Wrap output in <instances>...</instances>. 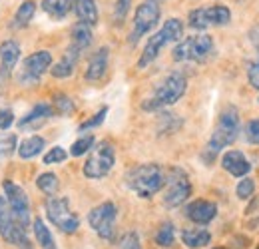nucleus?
<instances>
[{"label": "nucleus", "instance_id": "obj_31", "mask_svg": "<svg viewBox=\"0 0 259 249\" xmlns=\"http://www.w3.org/2000/svg\"><path fill=\"white\" fill-rule=\"evenodd\" d=\"M94 136H84V138H80V140H76L74 144H72V148H70V154L74 157H80L84 156V154H88L92 148H94Z\"/></svg>", "mask_w": 259, "mask_h": 249}, {"label": "nucleus", "instance_id": "obj_32", "mask_svg": "<svg viewBox=\"0 0 259 249\" xmlns=\"http://www.w3.org/2000/svg\"><path fill=\"white\" fill-rule=\"evenodd\" d=\"M182 124H184V122H182L180 116H176V114H171V112H163L162 122H160L158 128H160V134H171V132H176Z\"/></svg>", "mask_w": 259, "mask_h": 249}, {"label": "nucleus", "instance_id": "obj_26", "mask_svg": "<svg viewBox=\"0 0 259 249\" xmlns=\"http://www.w3.org/2000/svg\"><path fill=\"white\" fill-rule=\"evenodd\" d=\"M34 14H36V2H34V0H24V2L18 6L16 14H14V26H16V28H24L26 24H30Z\"/></svg>", "mask_w": 259, "mask_h": 249}, {"label": "nucleus", "instance_id": "obj_7", "mask_svg": "<svg viewBox=\"0 0 259 249\" xmlns=\"http://www.w3.org/2000/svg\"><path fill=\"white\" fill-rule=\"evenodd\" d=\"M114 163H116L114 146L108 142H100L84 163V176L88 180H102L112 172Z\"/></svg>", "mask_w": 259, "mask_h": 249}, {"label": "nucleus", "instance_id": "obj_29", "mask_svg": "<svg viewBox=\"0 0 259 249\" xmlns=\"http://www.w3.org/2000/svg\"><path fill=\"white\" fill-rule=\"evenodd\" d=\"M154 241L160 247H171L174 241H176V227H174V223H169V221L162 223L160 229L156 231V239Z\"/></svg>", "mask_w": 259, "mask_h": 249}, {"label": "nucleus", "instance_id": "obj_10", "mask_svg": "<svg viewBox=\"0 0 259 249\" xmlns=\"http://www.w3.org/2000/svg\"><path fill=\"white\" fill-rule=\"evenodd\" d=\"M165 193H163V205L167 210H174V208H180L192 193V184L186 176L184 170L180 168H174L169 172V176L165 178Z\"/></svg>", "mask_w": 259, "mask_h": 249}, {"label": "nucleus", "instance_id": "obj_11", "mask_svg": "<svg viewBox=\"0 0 259 249\" xmlns=\"http://www.w3.org/2000/svg\"><path fill=\"white\" fill-rule=\"evenodd\" d=\"M2 187H4L6 201H8L10 210H12V216L16 219V223L26 231L30 227V199H28L26 191L20 186H16L14 182H10V180H4Z\"/></svg>", "mask_w": 259, "mask_h": 249}, {"label": "nucleus", "instance_id": "obj_36", "mask_svg": "<svg viewBox=\"0 0 259 249\" xmlns=\"http://www.w3.org/2000/svg\"><path fill=\"white\" fill-rule=\"evenodd\" d=\"M130 8H132V0H116V6H114V24H118V26L124 24Z\"/></svg>", "mask_w": 259, "mask_h": 249}, {"label": "nucleus", "instance_id": "obj_8", "mask_svg": "<svg viewBox=\"0 0 259 249\" xmlns=\"http://www.w3.org/2000/svg\"><path fill=\"white\" fill-rule=\"evenodd\" d=\"M162 16V6L160 0H144L138 8H136V16H134V28L130 34V42L136 44L142 36H146L148 32L156 28V24L160 22Z\"/></svg>", "mask_w": 259, "mask_h": 249}, {"label": "nucleus", "instance_id": "obj_24", "mask_svg": "<svg viewBox=\"0 0 259 249\" xmlns=\"http://www.w3.org/2000/svg\"><path fill=\"white\" fill-rule=\"evenodd\" d=\"M32 227H34V235H36L40 247L42 249H58L56 247L54 237H52V233H50V229H48V225L44 223V219L36 218L32 221Z\"/></svg>", "mask_w": 259, "mask_h": 249}, {"label": "nucleus", "instance_id": "obj_16", "mask_svg": "<svg viewBox=\"0 0 259 249\" xmlns=\"http://www.w3.org/2000/svg\"><path fill=\"white\" fill-rule=\"evenodd\" d=\"M186 216L190 218V221H194L197 225H207L218 216V205L213 201H207V199H195L186 208Z\"/></svg>", "mask_w": 259, "mask_h": 249}, {"label": "nucleus", "instance_id": "obj_13", "mask_svg": "<svg viewBox=\"0 0 259 249\" xmlns=\"http://www.w3.org/2000/svg\"><path fill=\"white\" fill-rule=\"evenodd\" d=\"M231 20V10L224 4L207 6V8H195L190 12L188 22L194 30H205L209 26H226Z\"/></svg>", "mask_w": 259, "mask_h": 249}, {"label": "nucleus", "instance_id": "obj_38", "mask_svg": "<svg viewBox=\"0 0 259 249\" xmlns=\"http://www.w3.org/2000/svg\"><path fill=\"white\" fill-rule=\"evenodd\" d=\"M118 247H120V249H142L138 233H136V231H130V233H126V235L120 239Z\"/></svg>", "mask_w": 259, "mask_h": 249}, {"label": "nucleus", "instance_id": "obj_40", "mask_svg": "<svg viewBox=\"0 0 259 249\" xmlns=\"http://www.w3.org/2000/svg\"><path fill=\"white\" fill-rule=\"evenodd\" d=\"M247 80H249V84L253 88L259 90V62L249 64V68H247Z\"/></svg>", "mask_w": 259, "mask_h": 249}, {"label": "nucleus", "instance_id": "obj_18", "mask_svg": "<svg viewBox=\"0 0 259 249\" xmlns=\"http://www.w3.org/2000/svg\"><path fill=\"white\" fill-rule=\"evenodd\" d=\"M52 114H54V108H52L50 104H38V106H34L24 118L18 120V128H20L22 132L38 130L40 126H44V122H46L48 118H52Z\"/></svg>", "mask_w": 259, "mask_h": 249}, {"label": "nucleus", "instance_id": "obj_20", "mask_svg": "<svg viewBox=\"0 0 259 249\" xmlns=\"http://www.w3.org/2000/svg\"><path fill=\"white\" fill-rule=\"evenodd\" d=\"M108 60H110V50H108L106 46H104V48H100V50H96V52L92 54L90 62H88L86 74H84L86 82H98V80H100V78L106 74Z\"/></svg>", "mask_w": 259, "mask_h": 249}, {"label": "nucleus", "instance_id": "obj_5", "mask_svg": "<svg viewBox=\"0 0 259 249\" xmlns=\"http://www.w3.org/2000/svg\"><path fill=\"white\" fill-rule=\"evenodd\" d=\"M213 52V38L209 34H195L182 40L171 56L176 62H205Z\"/></svg>", "mask_w": 259, "mask_h": 249}, {"label": "nucleus", "instance_id": "obj_34", "mask_svg": "<svg viewBox=\"0 0 259 249\" xmlns=\"http://www.w3.org/2000/svg\"><path fill=\"white\" fill-rule=\"evenodd\" d=\"M106 114H108V106H104V108H100L96 114L92 116V118H88L86 122H82L80 124V132H88V130H94V128H100V126L104 124V120H106Z\"/></svg>", "mask_w": 259, "mask_h": 249}, {"label": "nucleus", "instance_id": "obj_3", "mask_svg": "<svg viewBox=\"0 0 259 249\" xmlns=\"http://www.w3.org/2000/svg\"><path fill=\"white\" fill-rule=\"evenodd\" d=\"M186 88H188L186 76L182 72H174L163 78V82L148 100L142 102V110L144 112H160L162 108H167V106L180 102L182 96L186 94Z\"/></svg>", "mask_w": 259, "mask_h": 249}, {"label": "nucleus", "instance_id": "obj_22", "mask_svg": "<svg viewBox=\"0 0 259 249\" xmlns=\"http://www.w3.org/2000/svg\"><path fill=\"white\" fill-rule=\"evenodd\" d=\"M182 241L184 245L192 249L205 247L209 241H211V233L207 229H201V227H192V229H184L182 231Z\"/></svg>", "mask_w": 259, "mask_h": 249}, {"label": "nucleus", "instance_id": "obj_23", "mask_svg": "<svg viewBox=\"0 0 259 249\" xmlns=\"http://www.w3.org/2000/svg\"><path fill=\"white\" fill-rule=\"evenodd\" d=\"M44 146H46V140L44 138L30 136L22 144H18V156L22 157V159H30V157L40 156V152L44 150Z\"/></svg>", "mask_w": 259, "mask_h": 249}, {"label": "nucleus", "instance_id": "obj_1", "mask_svg": "<svg viewBox=\"0 0 259 249\" xmlns=\"http://www.w3.org/2000/svg\"><path fill=\"white\" fill-rule=\"evenodd\" d=\"M237 136H239V114H237V110L233 106H227L226 110L222 112L218 126H215L213 134H211V138H209V142H207V146H205V150L201 154L203 161L211 163L222 150L229 148L237 140Z\"/></svg>", "mask_w": 259, "mask_h": 249}, {"label": "nucleus", "instance_id": "obj_42", "mask_svg": "<svg viewBox=\"0 0 259 249\" xmlns=\"http://www.w3.org/2000/svg\"><path fill=\"white\" fill-rule=\"evenodd\" d=\"M213 249H227V247H213Z\"/></svg>", "mask_w": 259, "mask_h": 249}, {"label": "nucleus", "instance_id": "obj_15", "mask_svg": "<svg viewBox=\"0 0 259 249\" xmlns=\"http://www.w3.org/2000/svg\"><path fill=\"white\" fill-rule=\"evenodd\" d=\"M222 168L233 178H245L251 172V163L239 150H229L222 156Z\"/></svg>", "mask_w": 259, "mask_h": 249}, {"label": "nucleus", "instance_id": "obj_6", "mask_svg": "<svg viewBox=\"0 0 259 249\" xmlns=\"http://www.w3.org/2000/svg\"><path fill=\"white\" fill-rule=\"evenodd\" d=\"M46 216L62 233H68V235L78 231V227H80V219L72 212L68 197L50 195L46 201Z\"/></svg>", "mask_w": 259, "mask_h": 249}, {"label": "nucleus", "instance_id": "obj_12", "mask_svg": "<svg viewBox=\"0 0 259 249\" xmlns=\"http://www.w3.org/2000/svg\"><path fill=\"white\" fill-rule=\"evenodd\" d=\"M0 235L12 243L14 247L18 249H32L28 237H26V231L16 223V219L12 216V210L8 205V201L0 195Z\"/></svg>", "mask_w": 259, "mask_h": 249}, {"label": "nucleus", "instance_id": "obj_25", "mask_svg": "<svg viewBox=\"0 0 259 249\" xmlns=\"http://www.w3.org/2000/svg\"><path fill=\"white\" fill-rule=\"evenodd\" d=\"M72 6H74V0H42V10L58 20L64 18L72 10Z\"/></svg>", "mask_w": 259, "mask_h": 249}, {"label": "nucleus", "instance_id": "obj_4", "mask_svg": "<svg viewBox=\"0 0 259 249\" xmlns=\"http://www.w3.org/2000/svg\"><path fill=\"white\" fill-rule=\"evenodd\" d=\"M182 36H184V22L180 18L165 20L162 28L146 42V48L142 50V56L138 60V68H148L150 64L160 56V52H162V48L165 44H174Z\"/></svg>", "mask_w": 259, "mask_h": 249}, {"label": "nucleus", "instance_id": "obj_14", "mask_svg": "<svg viewBox=\"0 0 259 249\" xmlns=\"http://www.w3.org/2000/svg\"><path fill=\"white\" fill-rule=\"evenodd\" d=\"M50 66H52V54L50 52L40 50V52L30 54L22 62V70L18 74L20 84H38L40 78L50 70Z\"/></svg>", "mask_w": 259, "mask_h": 249}, {"label": "nucleus", "instance_id": "obj_30", "mask_svg": "<svg viewBox=\"0 0 259 249\" xmlns=\"http://www.w3.org/2000/svg\"><path fill=\"white\" fill-rule=\"evenodd\" d=\"M18 148V138L14 134L0 136V159H8Z\"/></svg>", "mask_w": 259, "mask_h": 249}, {"label": "nucleus", "instance_id": "obj_19", "mask_svg": "<svg viewBox=\"0 0 259 249\" xmlns=\"http://www.w3.org/2000/svg\"><path fill=\"white\" fill-rule=\"evenodd\" d=\"M20 60V46L16 40H4L0 44V76H10Z\"/></svg>", "mask_w": 259, "mask_h": 249}, {"label": "nucleus", "instance_id": "obj_35", "mask_svg": "<svg viewBox=\"0 0 259 249\" xmlns=\"http://www.w3.org/2000/svg\"><path fill=\"white\" fill-rule=\"evenodd\" d=\"M253 193H255V182L251 178H243L235 187V195L239 199H249V197H253Z\"/></svg>", "mask_w": 259, "mask_h": 249}, {"label": "nucleus", "instance_id": "obj_43", "mask_svg": "<svg viewBox=\"0 0 259 249\" xmlns=\"http://www.w3.org/2000/svg\"><path fill=\"white\" fill-rule=\"evenodd\" d=\"M255 249H259V247H255Z\"/></svg>", "mask_w": 259, "mask_h": 249}, {"label": "nucleus", "instance_id": "obj_21", "mask_svg": "<svg viewBox=\"0 0 259 249\" xmlns=\"http://www.w3.org/2000/svg\"><path fill=\"white\" fill-rule=\"evenodd\" d=\"M74 12L78 16V22H84L88 26L98 24L96 0H74Z\"/></svg>", "mask_w": 259, "mask_h": 249}, {"label": "nucleus", "instance_id": "obj_9", "mask_svg": "<svg viewBox=\"0 0 259 249\" xmlns=\"http://www.w3.org/2000/svg\"><path fill=\"white\" fill-rule=\"evenodd\" d=\"M116 218H118L116 203L114 201H104L88 214V223L102 239L114 241L116 239Z\"/></svg>", "mask_w": 259, "mask_h": 249}, {"label": "nucleus", "instance_id": "obj_37", "mask_svg": "<svg viewBox=\"0 0 259 249\" xmlns=\"http://www.w3.org/2000/svg\"><path fill=\"white\" fill-rule=\"evenodd\" d=\"M66 157H68V154H66L64 148H60V146H56V148H52L50 152H46L44 154V163L46 165H52V163H62Z\"/></svg>", "mask_w": 259, "mask_h": 249}, {"label": "nucleus", "instance_id": "obj_27", "mask_svg": "<svg viewBox=\"0 0 259 249\" xmlns=\"http://www.w3.org/2000/svg\"><path fill=\"white\" fill-rule=\"evenodd\" d=\"M72 44H76L80 50L88 48L92 44V26H88L84 22H78L72 28Z\"/></svg>", "mask_w": 259, "mask_h": 249}, {"label": "nucleus", "instance_id": "obj_28", "mask_svg": "<svg viewBox=\"0 0 259 249\" xmlns=\"http://www.w3.org/2000/svg\"><path fill=\"white\" fill-rule=\"evenodd\" d=\"M36 186H38V189H40L42 193H46V195L50 197V195H56V193H58L60 182H58L56 174H52V172H46V174H40V176H38V180H36Z\"/></svg>", "mask_w": 259, "mask_h": 249}, {"label": "nucleus", "instance_id": "obj_33", "mask_svg": "<svg viewBox=\"0 0 259 249\" xmlns=\"http://www.w3.org/2000/svg\"><path fill=\"white\" fill-rule=\"evenodd\" d=\"M54 110L58 114H62V116H70L76 110V106H74V102L66 94H56L54 96Z\"/></svg>", "mask_w": 259, "mask_h": 249}, {"label": "nucleus", "instance_id": "obj_41", "mask_svg": "<svg viewBox=\"0 0 259 249\" xmlns=\"http://www.w3.org/2000/svg\"><path fill=\"white\" fill-rule=\"evenodd\" d=\"M14 124V112L12 110H0V130H8Z\"/></svg>", "mask_w": 259, "mask_h": 249}, {"label": "nucleus", "instance_id": "obj_39", "mask_svg": "<svg viewBox=\"0 0 259 249\" xmlns=\"http://www.w3.org/2000/svg\"><path fill=\"white\" fill-rule=\"evenodd\" d=\"M245 138L251 146H259V118L245 126Z\"/></svg>", "mask_w": 259, "mask_h": 249}, {"label": "nucleus", "instance_id": "obj_2", "mask_svg": "<svg viewBox=\"0 0 259 249\" xmlns=\"http://www.w3.org/2000/svg\"><path fill=\"white\" fill-rule=\"evenodd\" d=\"M126 182L136 195L150 199L158 191H162V187L165 186V176L158 163H142L130 170Z\"/></svg>", "mask_w": 259, "mask_h": 249}, {"label": "nucleus", "instance_id": "obj_17", "mask_svg": "<svg viewBox=\"0 0 259 249\" xmlns=\"http://www.w3.org/2000/svg\"><path fill=\"white\" fill-rule=\"evenodd\" d=\"M80 54H82V50H80L76 44H70V46L66 48V52L62 54V58L56 64L50 66V74H52L54 78H68V76H72L74 70H76V64H78Z\"/></svg>", "mask_w": 259, "mask_h": 249}]
</instances>
